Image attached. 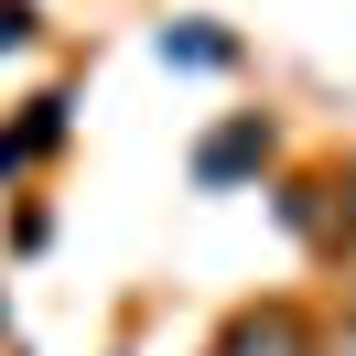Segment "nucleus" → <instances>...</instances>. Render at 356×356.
<instances>
[{
  "label": "nucleus",
  "mask_w": 356,
  "mask_h": 356,
  "mask_svg": "<svg viewBox=\"0 0 356 356\" xmlns=\"http://www.w3.org/2000/svg\"><path fill=\"white\" fill-rule=\"evenodd\" d=\"M22 33H33V11H22V0H0V44H22Z\"/></svg>",
  "instance_id": "obj_3"
},
{
  "label": "nucleus",
  "mask_w": 356,
  "mask_h": 356,
  "mask_svg": "<svg viewBox=\"0 0 356 356\" xmlns=\"http://www.w3.org/2000/svg\"><path fill=\"white\" fill-rule=\"evenodd\" d=\"M216 356H302V324H291V313H259V324H238Z\"/></svg>",
  "instance_id": "obj_1"
},
{
  "label": "nucleus",
  "mask_w": 356,
  "mask_h": 356,
  "mask_svg": "<svg viewBox=\"0 0 356 356\" xmlns=\"http://www.w3.org/2000/svg\"><path fill=\"white\" fill-rule=\"evenodd\" d=\"M334 356H356V324H346V334H334Z\"/></svg>",
  "instance_id": "obj_4"
},
{
  "label": "nucleus",
  "mask_w": 356,
  "mask_h": 356,
  "mask_svg": "<svg viewBox=\"0 0 356 356\" xmlns=\"http://www.w3.org/2000/svg\"><path fill=\"white\" fill-rule=\"evenodd\" d=\"M248 162H259V130H227V140H205V184L248 173Z\"/></svg>",
  "instance_id": "obj_2"
}]
</instances>
